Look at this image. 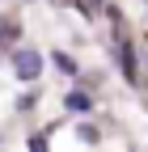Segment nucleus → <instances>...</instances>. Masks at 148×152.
Listing matches in <instances>:
<instances>
[{"label":"nucleus","mask_w":148,"mask_h":152,"mask_svg":"<svg viewBox=\"0 0 148 152\" xmlns=\"http://www.w3.org/2000/svg\"><path fill=\"white\" fill-rule=\"evenodd\" d=\"M13 68L21 80H38V72H42V55L38 51H17L13 55Z\"/></svg>","instance_id":"f257e3e1"},{"label":"nucleus","mask_w":148,"mask_h":152,"mask_svg":"<svg viewBox=\"0 0 148 152\" xmlns=\"http://www.w3.org/2000/svg\"><path fill=\"white\" fill-rule=\"evenodd\" d=\"M119 64H123V76L136 85L140 76H136V59H131V47H127V42H119Z\"/></svg>","instance_id":"f03ea898"},{"label":"nucleus","mask_w":148,"mask_h":152,"mask_svg":"<svg viewBox=\"0 0 148 152\" xmlns=\"http://www.w3.org/2000/svg\"><path fill=\"white\" fill-rule=\"evenodd\" d=\"M64 106H68L72 114H89V110H93V102H89L85 93H68V97H64Z\"/></svg>","instance_id":"7ed1b4c3"},{"label":"nucleus","mask_w":148,"mask_h":152,"mask_svg":"<svg viewBox=\"0 0 148 152\" xmlns=\"http://www.w3.org/2000/svg\"><path fill=\"white\" fill-rule=\"evenodd\" d=\"M55 68H64V72H76V64H72L68 55H55Z\"/></svg>","instance_id":"20e7f679"},{"label":"nucleus","mask_w":148,"mask_h":152,"mask_svg":"<svg viewBox=\"0 0 148 152\" xmlns=\"http://www.w3.org/2000/svg\"><path fill=\"white\" fill-rule=\"evenodd\" d=\"M30 152H47V140H42V135H34V140H30Z\"/></svg>","instance_id":"39448f33"},{"label":"nucleus","mask_w":148,"mask_h":152,"mask_svg":"<svg viewBox=\"0 0 148 152\" xmlns=\"http://www.w3.org/2000/svg\"><path fill=\"white\" fill-rule=\"evenodd\" d=\"M4 38H13V26H9V21H0V42H4Z\"/></svg>","instance_id":"423d86ee"}]
</instances>
